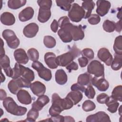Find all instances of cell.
I'll return each mask as SVG.
<instances>
[{
	"mask_svg": "<svg viewBox=\"0 0 122 122\" xmlns=\"http://www.w3.org/2000/svg\"><path fill=\"white\" fill-rule=\"evenodd\" d=\"M3 105L7 112L14 115H23L27 111L26 108L18 105L13 99L10 97H6L3 100Z\"/></svg>",
	"mask_w": 122,
	"mask_h": 122,
	"instance_id": "6da1fadb",
	"label": "cell"
},
{
	"mask_svg": "<svg viewBox=\"0 0 122 122\" xmlns=\"http://www.w3.org/2000/svg\"><path fill=\"white\" fill-rule=\"evenodd\" d=\"M80 54L81 51L75 45H74L68 52L57 57L58 65L66 67Z\"/></svg>",
	"mask_w": 122,
	"mask_h": 122,
	"instance_id": "7a4b0ae2",
	"label": "cell"
},
{
	"mask_svg": "<svg viewBox=\"0 0 122 122\" xmlns=\"http://www.w3.org/2000/svg\"><path fill=\"white\" fill-rule=\"evenodd\" d=\"M37 2L40 6L38 20L41 23L46 22L51 16V8L52 5V1L51 0H39Z\"/></svg>",
	"mask_w": 122,
	"mask_h": 122,
	"instance_id": "3957f363",
	"label": "cell"
},
{
	"mask_svg": "<svg viewBox=\"0 0 122 122\" xmlns=\"http://www.w3.org/2000/svg\"><path fill=\"white\" fill-rule=\"evenodd\" d=\"M30 84L31 82L22 77H20L10 81L8 84V88L11 93L16 94L22 88L30 87Z\"/></svg>",
	"mask_w": 122,
	"mask_h": 122,
	"instance_id": "277c9868",
	"label": "cell"
},
{
	"mask_svg": "<svg viewBox=\"0 0 122 122\" xmlns=\"http://www.w3.org/2000/svg\"><path fill=\"white\" fill-rule=\"evenodd\" d=\"M61 28H66L68 29L72 37V40L77 41L82 40L84 37V32L81 25H74L70 21L68 22Z\"/></svg>",
	"mask_w": 122,
	"mask_h": 122,
	"instance_id": "5b68a950",
	"label": "cell"
},
{
	"mask_svg": "<svg viewBox=\"0 0 122 122\" xmlns=\"http://www.w3.org/2000/svg\"><path fill=\"white\" fill-rule=\"evenodd\" d=\"M85 12L81 6L78 3H74L71 5V9L68 12L69 19L74 22H78L84 18Z\"/></svg>",
	"mask_w": 122,
	"mask_h": 122,
	"instance_id": "8992f818",
	"label": "cell"
},
{
	"mask_svg": "<svg viewBox=\"0 0 122 122\" xmlns=\"http://www.w3.org/2000/svg\"><path fill=\"white\" fill-rule=\"evenodd\" d=\"M2 35L10 48L15 49L20 45V40L12 30H5L3 31Z\"/></svg>",
	"mask_w": 122,
	"mask_h": 122,
	"instance_id": "52a82bcc",
	"label": "cell"
},
{
	"mask_svg": "<svg viewBox=\"0 0 122 122\" xmlns=\"http://www.w3.org/2000/svg\"><path fill=\"white\" fill-rule=\"evenodd\" d=\"M31 67L37 72L39 76L46 81H49L52 77L51 71L45 67L40 61H37L32 62Z\"/></svg>",
	"mask_w": 122,
	"mask_h": 122,
	"instance_id": "ba28073f",
	"label": "cell"
},
{
	"mask_svg": "<svg viewBox=\"0 0 122 122\" xmlns=\"http://www.w3.org/2000/svg\"><path fill=\"white\" fill-rule=\"evenodd\" d=\"M87 71L95 77H103L104 75V65L97 60L92 61L87 67Z\"/></svg>",
	"mask_w": 122,
	"mask_h": 122,
	"instance_id": "9c48e42d",
	"label": "cell"
},
{
	"mask_svg": "<svg viewBox=\"0 0 122 122\" xmlns=\"http://www.w3.org/2000/svg\"><path fill=\"white\" fill-rule=\"evenodd\" d=\"M52 104L57 105L60 107L63 111L71 108L74 105L71 100L66 97L65 98H61L58 94L54 93L52 95Z\"/></svg>",
	"mask_w": 122,
	"mask_h": 122,
	"instance_id": "30bf717a",
	"label": "cell"
},
{
	"mask_svg": "<svg viewBox=\"0 0 122 122\" xmlns=\"http://www.w3.org/2000/svg\"><path fill=\"white\" fill-rule=\"evenodd\" d=\"M91 83L96 87L97 89L101 92H105L107 91L109 87V82L105 79L104 76L92 78Z\"/></svg>",
	"mask_w": 122,
	"mask_h": 122,
	"instance_id": "8fae6325",
	"label": "cell"
},
{
	"mask_svg": "<svg viewBox=\"0 0 122 122\" xmlns=\"http://www.w3.org/2000/svg\"><path fill=\"white\" fill-rule=\"evenodd\" d=\"M87 122H109L111 119L109 115L104 112L100 111L96 113L88 116L86 120Z\"/></svg>",
	"mask_w": 122,
	"mask_h": 122,
	"instance_id": "7c38bea8",
	"label": "cell"
},
{
	"mask_svg": "<svg viewBox=\"0 0 122 122\" xmlns=\"http://www.w3.org/2000/svg\"><path fill=\"white\" fill-rule=\"evenodd\" d=\"M98 58L106 65L110 66L113 60L112 56L109 51L106 48H102L98 51Z\"/></svg>",
	"mask_w": 122,
	"mask_h": 122,
	"instance_id": "4fadbf2b",
	"label": "cell"
},
{
	"mask_svg": "<svg viewBox=\"0 0 122 122\" xmlns=\"http://www.w3.org/2000/svg\"><path fill=\"white\" fill-rule=\"evenodd\" d=\"M96 12L100 16H105L109 11L111 4L110 1L107 0H97L96 2Z\"/></svg>",
	"mask_w": 122,
	"mask_h": 122,
	"instance_id": "5bb4252c",
	"label": "cell"
},
{
	"mask_svg": "<svg viewBox=\"0 0 122 122\" xmlns=\"http://www.w3.org/2000/svg\"><path fill=\"white\" fill-rule=\"evenodd\" d=\"M0 64L1 68L4 70L6 75L12 78L13 70L10 66V60L7 55H4L0 56Z\"/></svg>",
	"mask_w": 122,
	"mask_h": 122,
	"instance_id": "9a60e30c",
	"label": "cell"
},
{
	"mask_svg": "<svg viewBox=\"0 0 122 122\" xmlns=\"http://www.w3.org/2000/svg\"><path fill=\"white\" fill-rule=\"evenodd\" d=\"M14 57L17 63L25 64L29 61V57L25 50L21 48L16 49L14 51Z\"/></svg>",
	"mask_w": 122,
	"mask_h": 122,
	"instance_id": "2e32d148",
	"label": "cell"
},
{
	"mask_svg": "<svg viewBox=\"0 0 122 122\" xmlns=\"http://www.w3.org/2000/svg\"><path fill=\"white\" fill-rule=\"evenodd\" d=\"M39 26L36 23L32 22L24 28L23 33L24 36L27 38H33L36 35L39 31Z\"/></svg>",
	"mask_w": 122,
	"mask_h": 122,
	"instance_id": "e0dca14e",
	"label": "cell"
},
{
	"mask_svg": "<svg viewBox=\"0 0 122 122\" xmlns=\"http://www.w3.org/2000/svg\"><path fill=\"white\" fill-rule=\"evenodd\" d=\"M30 88L32 93L38 97L44 95L46 92L45 85L39 81H36L31 83Z\"/></svg>",
	"mask_w": 122,
	"mask_h": 122,
	"instance_id": "ac0fdd59",
	"label": "cell"
},
{
	"mask_svg": "<svg viewBox=\"0 0 122 122\" xmlns=\"http://www.w3.org/2000/svg\"><path fill=\"white\" fill-rule=\"evenodd\" d=\"M44 61L47 65L51 69H56L59 66L57 57L53 52H48L46 53L44 55Z\"/></svg>",
	"mask_w": 122,
	"mask_h": 122,
	"instance_id": "d6986e66",
	"label": "cell"
},
{
	"mask_svg": "<svg viewBox=\"0 0 122 122\" xmlns=\"http://www.w3.org/2000/svg\"><path fill=\"white\" fill-rule=\"evenodd\" d=\"M18 101L23 104L28 105L31 102V97L29 92L25 90L21 89L17 93Z\"/></svg>",
	"mask_w": 122,
	"mask_h": 122,
	"instance_id": "ffe728a7",
	"label": "cell"
},
{
	"mask_svg": "<svg viewBox=\"0 0 122 122\" xmlns=\"http://www.w3.org/2000/svg\"><path fill=\"white\" fill-rule=\"evenodd\" d=\"M34 10L31 7H27L22 10L19 14V19L22 22L30 20L33 16Z\"/></svg>",
	"mask_w": 122,
	"mask_h": 122,
	"instance_id": "44dd1931",
	"label": "cell"
},
{
	"mask_svg": "<svg viewBox=\"0 0 122 122\" xmlns=\"http://www.w3.org/2000/svg\"><path fill=\"white\" fill-rule=\"evenodd\" d=\"M49 101L50 99L49 97L47 95H43L38 97L37 100L32 104L31 107L39 111H41L45 105L48 104Z\"/></svg>",
	"mask_w": 122,
	"mask_h": 122,
	"instance_id": "7402d4cb",
	"label": "cell"
},
{
	"mask_svg": "<svg viewBox=\"0 0 122 122\" xmlns=\"http://www.w3.org/2000/svg\"><path fill=\"white\" fill-rule=\"evenodd\" d=\"M0 21L4 25L11 26L15 23V18L11 13L4 12L0 16Z\"/></svg>",
	"mask_w": 122,
	"mask_h": 122,
	"instance_id": "603a6c76",
	"label": "cell"
},
{
	"mask_svg": "<svg viewBox=\"0 0 122 122\" xmlns=\"http://www.w3.org/2000/svg\"><path fill=\"white\" fill-rule=\"evenodd\" d=\"M105 104L108 107V111L111 113L116 112L119 105V103L118 101L114 99L112 96L108 97Z\"/></svg>",
	"mask_w": 122,
	"mask_h": 122,
	"instance_id": "cb8c5ba5",
	"label": "cell"
},
{
	"mask_svg": "<svg viewBox=\"0 0 122 122\" xmlns=\"http://www.w3.org/2000/svg\"><path fill=\"white\" fill-rule=\"evenodd\" d=\"M20 75L30 82L32 81L35 78L33 71L30 68L26 67L22 65L20 66Z\"/></svg>",
	"mask_w": 122,
	"mask_h": 122,
	"instance_id": "d4e9b609",
	"label": "cell"
},
{
	"mask_svg": "<svg viewBox=\"0 0 122 122\" xmlns=\"http://www.w3.org/2000/svg\"><path fill=\"white\" fill-rule=\"evenodd\" d=\"M56 82L59 85L65 84L68 80L67 75L63 69H59L56 71L55 75Z\"/></svg>",
	"mask_w": 122,
	"mask_h": 122,
	"instance_id": "484cf974",
	"label": "cell"
},
{
	"mask_svg": "<svg viewBox=\"0 0 122 122\" xmlns=\"http://www.w3.org/2000/svg\"><path fill=\"white\" fill-rule=\"evenodd\" d=\"M58 34L61 40L64 43L70 42L72 40L70 31L66 28H61L58 31Z\"/></svg>",
	"mask_w": 122,
	"mask_h": 122,
	"instance_id": "4316f807",
	"label": "cell"
},
{
	"mask_svg": "<svg viewBox=\"0 0 122 122\" xmlns=\"http://www.w3.org/2000/svg\"><path fill=\"white\" fill-rule=\"evenodd\" d=\"M95 6V3L92 0H84L82 3L81 7L84 10L85 14L84 18H88L91 15V13Z\"/></svg>",
	"mask_w": 122,
	"mask_h": 122,
	"instance_id": "83f0119b",
	"label": "cell"
},
{
	"mask_svg": "<svg viewBox=\"0 0 122 122\" xmlns=\"http://www.w3.org/2000/svg\"><path fill=\"white\" fill-rule=\"evenodd\" d=\"M73 102L74 105L78 104L82 99L83 95L80 91H72L66 96Z\"/></svg>",
	"mask_w": 122,
	"mask_h": 122,
	"instance_id": "f1b7e54d",
	"label": "cell"
},
{
	"mask_svg": "<svg viewBox=\"0 0 122 122\" xmlns=\"http://www.w3.org/2000/svg\"><path fill=\"white\" fill-rule=\"evenodd\" d=\"M92 77L89 73H84L80 74L77 80V83L82 86H86L91 83Z\"/></svg>",
	"mask_w": 122,
	"mask_h": 122,
	"instance_id": "f546056e",
	"label": "cell"
},
{
	"mask_svg": "<svg viewBox=\"0 0 122 122\" xmlns=\"http://www.w3.org/2000/svg\"><path fill=\"white\" fill-rule=\"evenodd\" d=\"M111 67L113 70L118 71L122 66V55L115 53L114 58L111 63Z\"/></svg>",
	"mask_w": 122,
	"mask_h": 122,
	"instance_id": "4dcf8cb0",
	"label": "cell"
},
{
	"mask_svg": "<svg viewBox=\"0 0 122 122\" xmlns=\"http://www.w3.org/2000/svg\"><path fill=\"white\" fill-rule=\"evenodd\" d=\"M26 2V0H9L8 1V6L11 9L16 10L24 6Z\"/></svg>",
	"mask_w": 122,
	"mask_h": 122,
	"instance_id": "1f68e13d",
	"label": "cell"
},
{
	"mask_svg": "<svg viewBox=\"0 0 122 122\" xmlns=\"http://www.w3.org/2000/svg\"><path fill=\"white\" fill-rule=\"evenodd\" d=\"M56 5L60 7L61 9L65 11H69L71 7V3L74 0H56Z\"/></svg>",
	"mask_w": 122,
	"mask_h": 122,
	"instance_id": "d6a6232c",
	"label": "cell"
},
{
	"mask_svg": "<svg viewBox=\"0 0 122 122\" xmlns=\"http://www.w3.org/2000/svg\"><path fill=\"white\" fill-rule=\"evenodd\" d=\"M113 48L115 53L122 55V37L121 35L115 38Z\"/></svg>",
	"mask_w": 122,
	"mask_h": 122,
	"instance_id": "836d02e7",
	"label": "cell"
},
{
	"mask_svg": "<svg viewBox=\"0 0 122 122\" xmlns=\"http://www.w3.org/2000/svg\"><path fill=\"white\" fill-rule=\"evenodd\" d=\"M111 96L115 100L121 102L122 101V86H116L112 91Z\"/></svg>",
	"mask_w": 122,
	"mask_h": 122,
	"instance_id": "e575fe53",
	"label": "cell"
},
{
	"mask_svg": "<svg viewBox=\"0 0 122 122\" xmlns=\"http://www.w3.org/2000/svg\"><path fill=\"white\" fill-rule=\"evenodd\" d=\"M39 114V111L31 108L27 113V119L25 121L27 122H35L38 117Z\"/></svg>",
	"mask_w": 122,
	"mask_h": 122,
	"instance_id": "d590c367",
	"label": "cell"
},
{
	"mask_svg": "<svg viewBox=\"0 0 122 122\" xmlns=\"http://www.w3.org/2000/svg\"><path fill=\"white\" fill-rule=\"evenodd\" d=\"M102 27L105 31L112 32L115 29V23L110 20H106L104 21L102 24Z\"/></svg>",
	"mask_w": 122,
	"mask_h": 122,
	"instance_id": "8d00e7d4",
	"label": "cell"
},
{
	"mask_svg": "<svg viewBox=\"0 0 122 122\" xmlns=\"http://www.w3.org/2000/svg\"><path fill=\"white\" fill-rule=\"evenodd\" d=\"M43 43L48 48H53L56 44L55 39L51 36H45L43 39Z\"/></svg>",
	"mask_w": 122,
	"mask_h": 122,
	"instance_id": "74e56055",
	"label": "cell"
},
{
	"mask_svg": "<svg viewBox=\"0 0 122 122\" xmlns=\"http://www.w3.org/2000/svg\"><path fill=\"white\" fill-rule=\"evenodd\" d=\"M96 108V105L94 102L88 100L83 102L82 105V108L85 112H91L94 110Z\"/></svg>",
	"mask_w": 122,
	"mask_h": 122,
	"instance_id": "f35d334b",
	"label": "cell"
},
{
	"mask_svg": "<svg viewBox=\"0 0 122 122\" xmlns=\"http://www.w3.org/2000/svg\"><path fill=\"white\" fill-rule=\"evenodd\" d=\"M29 58L32 61H37L39 59V54L38 51L35 48H32L28 50L27 51Z\"/></svg>",
	"mask_w": 122,
	"mask_h": 122,
	"instance_id": "ab89813d",
	"label": "cell"
},
{
	"mask_svg": "<svg viewBox=\"0 0 122 122\" xmlns=\"http://www.w3.org/2000/svg\"><path fill=\"white\" fill-rule=\"evenodd\" d=\"M62 111L63 110L61 107L55 104H52L49 109V112L51 116H55L59 115Z\"/></svg>",
	"mask_w": 122,
	"mask_h": 122,
	"instance_id": "60d3db41",
	"label": "cell"
},
{
	"mask_svg": "<svg viewBox=\"0 0 122 122\" xmlns=\"http://www.w3.org/2000/svg\"><path fill=\"white\" fill-rule=\"evenodd\" d=\"M81 54L83 57L86 58L88 60L93 59L94 57V52L90 48H85L83 49L81 51Z\"/></svg>",
	"mask_w": 122,
	"mask_h": 122,
	"instance_id": "b9f144b4",
	"label": "cell"
},
{
	"mask_svg": "<svg viewBox=\"0 0 122 122\" xmlns=\"http://www.w3.org/2000/svg\"><path fill=\"white\" fill-rule=\"evenodd\" d=\"M84 92L86 96L89 99H93L96 93L94 89L90 84L85 88Z\"/></svg>",
	"mask_w": 122,
	"mask_h": 122,
	"instance_id": "7bdbcfd3",
	"label": "cell"
},
{
	"mask_svg": "<svg viewBox=\"0 0 122 122\" xmlns=\"http://www.w3.org/2000/svg\"><path fill=\"white\" fill-rule=\"evenodd\" d=\"M88 20L89 23L92 25H96L98 24L101 21L100 17L96 14H91L88 18Z\"/></svg>",
	"mask_w": 122,
	"mask_h": 122,
	"instance_id": "ee69618b",
	"label": "cell"
},
{
	"mask_svg": "<svg viewBox=\"0 0 122 122\" xmlns=\"http://www.w3.org/2000/svg\"><path fill=\"white\" fill-rule=\"evenodd\" d=\"M20 64L16 63L14 67L12 69L13 70V75L12 77V79H17L20 77Z\"/></svg>",
	"mask_w": 122,
	"mask_h": 122,
	"instance_id": "f6af8a7d",
	"label": "cell"
},
{
	"mask_svg": "<svg viewBox=\"0 0 122 122\" xmlns=\"http://www.w3.org/2000/svg\"><path fill=\"white\" fill-rule=\"evenodd\" d=\"M71 89L72 91H80L81 92H84L85 87L84 86L81 85L77 83L72 85L71 87Z\"/></svg>",
	"mask_w": 122,
	"mask_h": 122,
	"instance_id": "bcb514c9",
	"label": "cell"
},
{
	"mask_svg": "<svg viewBox=\"0 0 122 122\" xmlns=\"http://www.w3.org/2000/svg\"><path fill=\"white\" fill-rule=\"evenodd\" d=\"M108 96L105 93H102L98 95L96 98L97 102L100 104H104L108 98Z\"/></svg>",
	"mask_w": 122,
	"mask_h": 122,
	"instance_id": "7dc6e473",
	"label": "cell"
},
{
	"mask_svg": "<svg viewBox=\"0 0 122 122\" xmlns=\"http://www.w3.org/2000/svg\"><path fill=\"white\" fill-rule=\"evenodd\" d=\"M66 68L69 72H71L72 70H77L78 69V65L75 62L72 61L66 66Z\"/></svg>",
	"mask_w": 122,
	"mask_h": 122,
	"instance_id": "c3c4849f",
	"label": "cell"
},
{
	"mask_svg": "<svg viewBox=\"0 0 122 122\" xmlns=\"http://www.w3.org/2000/svg\"><path fill=\"white\" fill-rule=\"evenodd\" d=\"M49 120L50 121L56 122H64V117L59 114L55 116H51L50 118H49Z\"/></svg>",
	"mask_w": 122,
	"mask_h": 122,
	"instance_id": "681fc988",
	"label": "cell"
},
{
	"mask_svg": "<svg viewBox=\"0 0 122 122\" xmlns=\"http://www.w3.org/2000/svg\"><path fill=\"white\" fill-rule=\"evenodd\" d=\"M88 60L86 58L83 56L78 59V62L80 67H85L86 66L88 63Z\"/></svg>",
	"mask_w": 122,
	"mask_h": 122,
	"instance_id": "f907efd6",
	"label": "cell"
},
{
	"mask_svg": "<svg viewBox=\"0 0 122 122\" xmlns=\"http://www.w3.org/2000/svg\"><path fill=\"white\" fill-rule=\"evenodd\" d=\"M58 27H59V25H58V21L54 19L52 21V22L51 25V30L53 32L56 33L58 30Z\"/></svg>",
	"mask_w": 122,
	"mask_h": 122,
	"instance_id": "816d5d0a",
	"label": "cell"
},
{
	"mask_svg": "<svg viewBox=\"0 0 122 122\" xmlns=\"http://www.w3.org/2000/svg\"><path fill=\"white\" fill-rule=\"evenodd\" d=\"M117 32H120L122 30V23L121 20H120L116 23H115V29Z\"/></svg>",
	"mask_w": 122,
	"mask_h": 122,
	"instance_id": "f5cc1de1",
	"label": "cell"
},
{
	"mask_svg": "<svg viewBox=\"0 0 122 122\" xmlns=\"http://www.w3.org/2000/svg\"><path fill=\"white\" fill-rule=\"evenodd\" d=\"M0 100H4L6 98V96H7L6 92L3 89H0Z\"/></svg>",
	"mask_w": 122,
	"mask_h": 122,
	"instance_id": "db71d44e",
	"label": "cell"
},
{
	"mask_svg": "<svg viewBox=\"0 0 122 122\" xmlns=\"http://www.w3.org/2000/svg\"><path fill=\"white\" fill-rule=\"evenodd\" d=\"M1 50H0V56L5 55V51H4V48H3L4 43H3V40L1 39Z\"/></svg>",
	"mask_w": 122,
	"mask_h": 122,
	"instance_id": "11a10c76",
	"label": "cell"
},
{
	"mask_svg": "<svg viewBox=\"0 0 122 122\" xmlns=\"http://www.w3.org/2000/svg\"><path fill=\"white\" fill-rule=\"evenodd\" d=\"M64 122H75V120L72 117L67 116L64 117Z\"/></svg>",
	"mask_w": 122,
	"mask_h": 122,
	"instance_id": "9f6ffc18",
	"label": "cell"
},
{
	"mask_svg": "<svg viewBox=\"0 0 122 122\" xmlns=\"http://www.w3.org/2000/svg\"><path fill=\"white\" fill-rule=\"evenodd\" d=\"M121 9H120V10L119 12L117 13V17L118 18H119L120 20H121V16H122V15H121Z\"/></svg>",
	"mask_w": 122,
	"mask_h": 122,
	"instance_id": "6f0895ef",
	"label": "cell"
},
{
	"mask_svg": "<svg viewBox=\"0 0 122 122\" xmlns=\"http://www.w3.org/2000/svg\"><path fill=\"white\" fill-rule=\"evenodd\" d=\"M5 80V77L4 75H3V73L1 72V82L4 81Z\"/></svg>",
	"mask_w": 122,
	"mask_h": 122,
	"instance_id": "680465c9",
	"label": "cell"
},
{
	"mask_svg": "<svg viewBox=\"0 0 122 122\" xmlns=\"http://www.w3.org/2000/svg\"><path fill=\"white\" fill-rule=\"evenodd\" d=\"M121 108H122V105L120 106L119 109H118L119 110V114L120 115H121V114H122V112H121Z\"/></svg>",
	"mask_w": 122,
	"mask_h": 122,
	"instance_id": "91938a15",
	"label": "cell"
}]
</instances>
